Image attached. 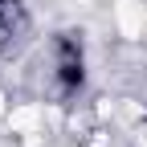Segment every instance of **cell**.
Returning <instances> with one entry per match:
<instances>
[{
  "mask_svg": "<svg viewBox=\"0 0 147 147\" xmlns=\"http://www.w3.org/2000/svg\"><path fill=\"white\" fill-rule=\"evenodd\" d=\"M86 78V65H82V41L74 33H61L57 37V86L61 94H74Z\"/></svg>",
  "mask_w": 147,
  "mask_h": 147,
  "instance_id": "obj_1",
  "label": "cell"
},
{
  "mask_svg": "<svg viewBox=\"0 0 147 147\" xmlns=\"http://www.w3.org/2000/svg\"><path fill=\"white\" fill-rule=\"evenodd\" d=\"M21 4L16 0H0V45L8 41V37H16V29H21Z\"/></svg>",
  "mask_w": 147,
  "mask_h": 147,
  "instance_id": "obj_2",
  "label": "cell"
}]
</instances>
